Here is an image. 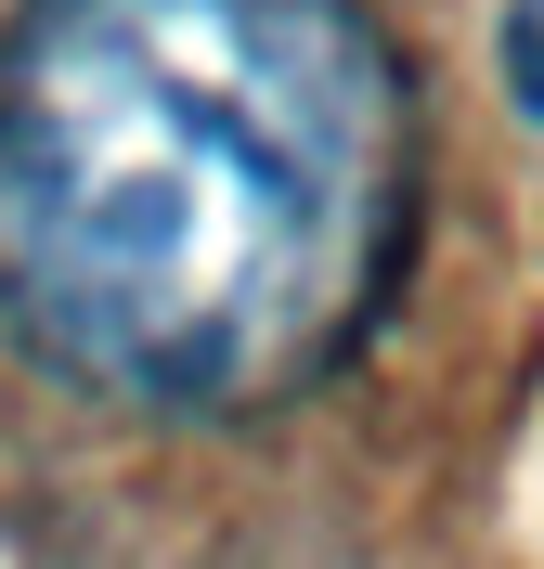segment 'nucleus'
Listing matches in <instances>:
<instances>
[{
    "label": "nucleus",
    "mask_w": 544,
    "mask_h": 569,
    "mask_svg": "<svg viewBox=\"0 0 544 569\" xmlns=\"http://www.w3.org/2000/svg\"><path fill=\"white\" fill-rule=\"evenodd\" d=\"M415 78L363 0H27L0 27V323L130 415L298 401L389 311Z\"/></svg>",
    "instance_id": "nucleus-1"
}]
</instances>
